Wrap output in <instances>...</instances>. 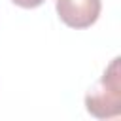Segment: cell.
Returning <instances> with one entry per match:
<instances>
[{
  "instance_id": "obj_3",
  "label": "cell",
  "mask_w": 121,
  "mask_h": 121,
  "mask_svg": "<svg viewBox=\"0 0 121 121\" xmlns=\"http://www.w3.org/2000/svg\"><path fill=\"white\" fill-rule=\"evenodd\" d=\"M15 6H19V8H25V9H32V8H38V6H42L45 0H11Z\"/></svg>"
},
{
  "instance_id": "obj_1",
  "label": "cell",
  "mask_w": 121,
  "mask_h": 121,
  "mask_svg": "<svg viewBox=\"0 0 121 121\" xmlns=\"http://www.w3.org/2000/svg\"><path fill=\"white\" fill-rule=\"evenodd\" d=\"M119 57H115L95 87L85 95V108L96 119H110L121 113V70Z\"/></svg>"
},
{
  "instance_id": "obj_2",
  "label": "cell",
  "mask_w": 121,
  "mask_h": 121,
  "mask_svg": "<svg viewBox=\"0 0 121 121\" xmlns=\"http://www.w3.org/2000/svg\"><path fill=\"white\" fill-rule=\"evenodd\" d=\"M59 19L70 28H89L96 23L102 2L100 0H55Z\"/></svg>"
}]
</instances>
